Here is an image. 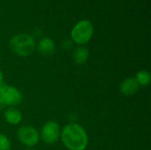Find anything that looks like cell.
<instances>
[{
  "instance_id": "obj_15",
  "label": "cell",
  "mask_w": 151,
  "mask_h": 150,
  "mask_svg": "<svg viewBox=\"0 0 151 150\" xmlns=\"http://www.w3.org/2000/svg\"><path fill=\"white\" fill-rule=\"evenodd\" d=\"M3 80H4V75H3V72H2V71L0 70V86L3 84Z\"/></svg>"
},
{
  "instance_id": "obj_10",
  "label": "cell",
  "mask_w": 151,
  "mask_h": 150,
  "mask_svg": "<svg viewBox=\"0 0 151 150\" xmlns=\"http://www.w3.org/2000/svg\"><path fill=\"white\" fill-rule=\"evenodd\" d=\"M88 50L85 47H79L77 48L73 55V60L77 65H83L88 58Z\"/></svg>"
},
{
  "instance_id": "obj_2",
  "label": "cell",
  "mask_w": 151,
  "mask_h": 150,
  "mask_svg": "<svg viewBox=\"0 0 151 150\" xmlns=\"http://www.w3.org/2000/svg\"><path fill=\"white\" fill-rule=\"evenodd\" d=\"M10 48L15 54L20 57H27L35 50V42L30 34H19L12 38Z\"/></svg>"
},
{
  "instance_id": "obj_9",
  "label": "cell",
  "mask_w": 151,
  "mask_h": 150,
  "mask_svg": "<svg viewBox=\"0 0 151 150\" xmlns=\"http://www.w3.org/2000/svg\"><path fill=\"white\" fill-rule=\"evenodd\" d=\"M4 116L5 121L7 123L11 124V125H18L22 119L21 112L19 110H17L16 108H13V107L8 108L4 111Z\"/></svg>"
},
{
  "instance_id": "obj_4",
  "label": "cell",
  "mask_w": 151,
  "mask_h": 150,
  "mask_svg": "<svg viewBox=\"0 0 151 150\" xmlns=\"http://www.w3.org/2000/svg\"><path fill=\"white\" fill-rule=\"evenodd\" d=\"M0 97L4 103L9 106H17L22 102V94L12 86L2 84L0 86Z\"/></svg>"
},
{
  "instance_id": "obj_7",
  "label": "cell",
  "mask_w": 151,
  "mask_h": 150,
  "mask_svg": "<svg viewBox=\"0 0 151 150\" xmlns=\"http://www.w3.org/2000/svg\"><path fill=\"white\" fill-rule=\"evenodd\" d=\"M140 88V85L137 82L135 78H127L119 87L120 92L122 95L130 96L135 95Z\"/></svg>"
},
{
  "instance_id": "obj_11",
  "label": "cell",
  "mask_w": 151,
  "mask_h": 150,
  "mask_svg": "<svg viewBox=\"0 0 151 150\" xmlns=\"http://www.w3.org/2000/svg\"><path fill=\"white\" fill-rule=\"evenodd\" d=\"M135 79L140 87H147L150 83V73L148 71H140L137 72Z\"/></svg>"
},
{
  "instance_id": "obj_12",
  "label": "cell",
  "mask_w": 151,
  "mask_h": 150,
  "mask_svg": "<svg viewBox=\"0 0 151 150\" xmlns=\"http://www.w3.org/2000/svg\"><path fill=\"white\" fill-rule=\"evenodd\" d=\"M11 149V141L4 135L0 133V150H10Z\"/></svg>"
},
{
  "instance_id": "obj_1",
  "label": "cell",
  "mask_w": 151,
  "mask_h": 150,
  "mask_svg": "<svg viewBox=\"0 0 151 150\" xmlns=\"http://www.w3.org/2000/svg\"><path fill=\"white\" fill-rule=\"evenodd\" d=\"M61 138L69 150H84L88 146V134L78 124H69L63 128Z\"/></svg>"
},
{
  "instance_id": "obj_8",
  "label": "cell",
  "mask_w": 151,
  "mask_h": 150,
  "mask_svg": "<svg viewBox=\"0 0 151 150\" xmlns=\"http://www.w3.org/2000/svg\"><path fill=\"white\" fill-rule=\"evenodd\" d=\"M55 43L52 41V39L49 37H44L38 42L37 45V50L42 55V56H51L55 52Z\"/></svg>"
},
{
  "instance_id": "obj_14",
  "label": "cell",
  "mask_w": 151,
  "mask_h": 150,
  "mask_svg": "<svg viewBox=\"0 0 151 150\" xmlns=\"http://www.w3.org/2000/svg\"><path fill=\"white\" fill-rule=\"evenodd\" d=\"M4 108H5V104L4 103L3 100H2L1 97H0V111H2V110L4 109Z\"/></svg>"
},
{
  "instance_id": "obj_5",
  "label": "cell",
  "mask_w": 151,
  "mask_h": 150,
  "mask_svg": "<svg viewBox=\"0 0 151 150\" xmlns=\"http://www.w3.org/2000/svg\"><path fill=\"white\" fill-rule=\"evenodd\" d=\"M17 136L19 141L27 147H34L39 141L38 132L30 126H24L19 127L17 132Z\"/></svg>"
},
{
  "instance_id": "obj_13",
  "label": "cell",
  "mask_w": 151,
  "mask_h": 150,
  "mask_svg": "<svg viewBox=\"0 0 151 150\" xmlns=\"http://www.w3.org/2000/svg\"><path fill=\"white\" fill-rule=\"evenodd\" d=\"M62 47L64 50H68L72 47V42L69 40H65L62 43Z\"/></svg>"
},
{
  "instance_id": "obj_6",
  "label": "cell",
  "mask_w": 151,
  "mask_h": 150,
  "mask_svg": "<svg viewBox=\"0 0 151 150\" xmlns=\"http://www.w3.org/2000/svg\"><path fill=\"white\" fill-rule=\"evenodd\" d=\"M59 125L55 121H48L42 128L41 136L46 144H54L59 139Z\"/></svg>"
},
{
  "instance_id": "obj_3",
  "label": "cell",
  "mask_w": 151,
  "mask_h": 150,
  "mask_svg": "<svg viewBox=\"0 0 151 150\" xmlns=\"http://www.w3.org/2000/svg\"><path fill=\"white\" fill-rule=\"evenodd\" d=\"M94 33V27L88 19L79 21L72 29L71 36L74 42L78 44L87 43L92 37Z\"/></svg>"
}]
</instances>
